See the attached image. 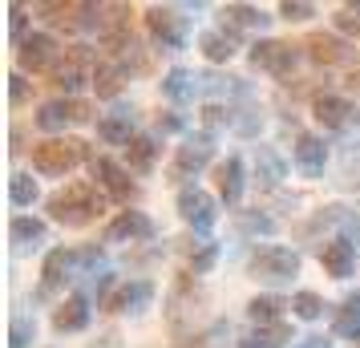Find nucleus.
I'll list each match as a JSON object with an SVG mask.
<instances>
[{"instance_id": "obj_1", "label": "nucleus", "mask_w": 360, "mask_h": 348, "mask_svg": "<svg viewBox=\"0 0 360 348\" xmlns=\"http://www.w3.org/2000/svg\"><path fill=\"white\" fill-rule=\"evenodd\" d=\"M45 211H49L53 223H61L69 231H82V227H89L105 211V191L94 179H77V183L53 191L45 199Z\"/></svg>"}, {"instance_id": "obj_2", "label": "nucleus", "mask_w": 360, "mask_h": 348, "mask_svg": "<svg viewBox=\"0 0 360 348\" xmlns=\"http://www.w3.org/2000/svg\"><path fill=\"white\" fill-rule=\"evenodd\" d=\"M198 4H150L146 8V37L154 49L182 53L191 41V17Z\"/></svg>"}, {"instance_id": "obj_3", "label": "nucleus", "mask_w": 360, "mask_h": 348, "mask_svg": "<svg viewBox=\"0 0 360 348\" xmlns=\"http://www.w3.org/2000/svg\"><path fill=\"white\" fill-rule=\"evenodd\" d=\"M85 162H94V154H89V142H82V138H45L33 146V170L41 179H65L69 170Z\"/></svg>"}, {"instance_id": "obj_4", "label": "nucleus", "mask_w": 360, "mask_h": 348, "mask_svg": "<svg viewBox=\"0 0 360 348\" xmlns=\"http://www.w3.org/2000/svg\"><path fill=\"white\" fill-rule=\"evenodd\" d=\"M247 61H251V69H259L267 77L288 82L295 69H300V61H304V45L276 41V37H259L255 45H247Z\"/></svg>"}, {"instance_id": "obj_5", "label": "nucleus", "mask_w": 360, "mask_h": 348, "mask_svg": "<svg viewBox=\"0 0 360 348\" xmlns=\"http://www.w3.org/2000/svg\"><path fill=\"white\" fill-rule=\"evenodd\" d=\"M247 276L255 283H267V288H283V283H292L300 276V251L267 243L247 259Z\"/></svg>"}, {"instance_id": "obj_6", "label": "nucleus", "mask_w": 360, "mask_h": 348, "mask_svg": "<svg viewBox=\"0 0 360 348\" xmlns=\"http://www.w3.org/2000/svg\"><path fill=\"white\" fill-rule=\"evenodd\" d=\"M37 130L49 134V138H65L69 126H85V122H94V105L82 98H53V101H41V110H37Z\"/></svg>"}, {"instance_id": "obj_7", "label": "nucleus", "mask_w": 360, "mask_h": 348, "mask_svg": "<svg viewBox=\"0 0 360 348\" xmlns=\"http://www.w3.org/2000/svg\"><path fill=\"white\" fill-rule=\"evenodd\" d=\"M94 69H98V57H94V49L89 45H69L65 57H61V65H57V73H53L49 82L65 94V98H77L85 85H94Z\"/></svg>"}, {"instance_id": "obj_8", "label": "nucleus", "mask_w": 360, "mask_h": 348, "mask_svg": "<svg viewBox=\"0 0 360 348\" xmlns=\"http://www.w3.org/2000/svg\"><path fill=\"white\" fill-rule=\"evenodd\" d=\"M61 57H65V49H61V41L53 33H45V29H33V33L25 37L17 45V65L20 73H57V65H61Z\"/></svg>"}, {"instance_id": "obj_9", "label": "nucleus", "mask_w": 360, "mask_h": 348, "mask_svg": "<svg viewBox=\"0 0 360 348\" xmlns=\"http://www.w3.org/2000/svg\"><path fill=\"white\" fill-rule=\"evenodd\" d=\"M174 207H179V219L191 227L195 235H211V227L219 223V199H214L211 191H202V186L186 183L179 191V199H174Z\"/></svg>"}, {"instance_id": "obj_10", "label": "nucleus", "mask_w": 360, "mask_h": 348, "mask_svg": "<svg viewBox=\"0 0 360 348\" xmlns=\"http://www.w3.org/2000/svg\"><path fill=\"white\" fill-rule=\"evenodd\" d=\"M214 162V138L211 134H186L182 146H174V162H170V179H198L207 166Z\"/></svg>"}, {"instance_id": "obj_11", "label": "nucleus", "mask_w": 360, "mask_h": 348, "mask_svg": "<svg viewBox=\"0 0 360 348\" xmlns=\"http://www.w3.org/2000/svg\"><path fill=\"white\" fill-rule=\"evenodd\" d=\"M154 235H158L154 219H150L146 211H130V207H126V211H117V215L105 223V235H101V239H105L110 247H126V243L134 247V243H154Z\"/></svg>"}, {"instance_id": "obj_12", "label": "nucleus", "mask_w": 360, "mask_h": 348, "mask_svg": "<svg viewBox=\"0 0 360 348\" xmlns=\"http://www.w3.org/2000/svg\"><path fill=\"white\" fill-rule=\"evenodd\" d=\"M89 170H94V183L105 191V199L126 202V207L138 199V183L130 179L126 162H117V158H105V154H101V158H94V162H89Z\"/></svg>"}, {"instance_id": "obj_13", "label": "nucleus", "mask_w": 360, "mask_h": 348, "mask_svg": "<svg viewBox=\"0 0 360 348\" xmlns=\"http://www.w3.org/2000/svg\"><path fill=\"white\" fill-rule=\"evenodd\" d=\"M69 280H77V247H53L41 264V292L37 296H57Z\"/></svg>"}, {"instance_id": "obj_14", "label": "nucleus", "mask_w": 360, "mask_h": 348, "mask_svg": "<svg viewBox=\"0 0 360 348\" xmlns=\"http://www.w3.org/2000/svg\"><path fill=\"white\" fill-rule=\"evenodd\" d=\"M271 13L259 8V4H243V0H235V4H223L219 8V25L227 29V33L243 37V33H263V29H271Z\"/></svg>"}, {"instance_id": "obj_15", "label": "nucleus", "mask_w": 360, "mask_h": 348, "mask_svg": "<svg viewBox=\"0 0 360 348\" xmlns=\"http://www.w3.org/2000/svg\"><path fill=\"white\" fill-rule=\"evenodd\" d=\"M98 138L105 146H130L134 138H138V110L134 105H114L110 114L98 117Z\"/></svg>"}, {"instance_id": "obj_16", "label": "nucleus", "mask_w": 360, "mask_h": 348, "mask_svg": "<svg viewBox=\"0 0 360 348\" xmlns=\"http://www.w3.org/2000/svg\"><path fill=\"white\" fill-rule=\"evenodd\" d=\"M311 117L324 126V130H348L352 126V117H356V105L344 98V94H332V89H324V94H316L311 98Z\"/></svg>"}, {"instance_id": "obj_17", "label": "nucleus", "mask_w": 360, "mask_h": 348, "mask_svg": "<svg viewBox=\"0 0 360 348\" xmlns=\"http://www.w3.org/2000/svg\"><path fill=\"white\" fill-rule=\"evenodd\" d=\"M89 316H94V299L85 296V292H73V296H65L53 308V332H61V336L85 332L89 328Z\"/></svg>"}, {"instance_id": "obj_18", "label": "nucleus", "mask_w": 360, "mask_h": 348, "mask_svg": "<svg viewBox=\"0 0 360 348\" xmlns=\"http://www.w3.org/2000/svg\"><path fill=\"white\" fill-rule=\"evenodd\" d=\"M304 57L308 61H316V65H344L348 57H352V45L344 41V37L336 33H324V29H316V33H308V41H304Z\"/></svg>"}, {"instance_id": "obj_19", "label": "nucleus", "mask_w": 360, "mask_h": 348, "mask_svg": "<svg viewBox=\"0 0 360 348\" xmlns=\"http://www.w3.org/2000/svg\"><path fill=\"white\" fill-rule=\"evenodd\" d=\"M150 304H154V283H150V280H126V283H117V292L110 296L105 312L138 316V312H146Z\"/></svg>"}, {"instance_id": "obj_20", "label": "nucleus", "mask_w": 360, "mask_h": 348, "mask_svg": "<svg viewBox=\"0 0 360 348\" xmlns=\"http://www.w3.org/2000/svg\"><path fill=\"white\" fill-rule=\"evenodd\" d=\"M214 186H219V202H227V207H239V202H243L247 166H243L239 154H227L223 162L214 166Z\"/></svg>"}, {"instance_id": "obj_21", "label": "nucleus", "mask_w": 360, "mask_h": 348, "mask_svg": "<svg viewBox=\"0 0 360 348\" xmlns=\"http://www.w3.org/2000/svg\"><path fill=\"white\" fill-rule=\"evenodd\" d=\"M8 239H13V251L17 255H33L49 243V223L37 215H13L8 223Z\"/></svg>"}, {"instance_id": "obj_22", "label": "nucleus", "mask_w": 360, "mask_h": 348, "mask_svg": "<svg viewBox=\"0 0 360 348\" xmlns=\"http://www.w3.org/2000/svg\"><path fill=\"white\" fill-rule=\"evenodd\" d=\"M295 170L304 174V179H324V166H328V146L320 134H300L295 138Z\"/></svg>"}, {"instance_id": "obj_23", "label": "nucleus", "mask_w": 360, "mask_h": 348, "mask_svg": "<svg viewBox=\"0 0 360 348\" xmlns=\"http://www.w3.org/2000/svg\"><path fill=\"white\" fill-rule=\"evenodd\" d=\"M158 85H162V98L170 101V105H191V101L202 94V77H198L195 69H182V65L166 69Z\"/></svg>"}, {"instance_id": "obj_24", "label": "nucleus", "mask_w": 360, "mask_h": 348, "mask_svg": "<svg viewBox=\"0 0 360 348\" xmlns=\"http://www.w3.org/2000/svg\"><path fill=\"white\" fill-rule=\"evenodd\" d=\"M320 267H324V276H332V280L356 276V247L344 243L340 235H332L324 247H320Z\"/></svg>"}, {"instance_id": "obj_25", "label": "nucleus", "mask_w": 360, "mask_h": 348, "mask_svg": "<svg viewBox=\"0 0 360 348\" xmlns=\"http://www.w3.org/2000/svg\"><path fill=\"white\" fill-rule=\"evenodd\" d=\"M158 154H162V146H158V134H138L130 146L122 150V158H126V170L130 174H154V166H158Z\"/></svg>"}, {"instance_id": "obj_26", "label": "nucleus", "mask_w": 360, "mask_h": 348, "mask_svg": "<svg viewBox=\"0 0 360 348\" xmlns=\"http://www.w3.org/2000/svg\"><path fill=\"white\" fill-rule=\"evenodd\" d=\"M288 179V158L276 146H255V183L259 191H276Z\"/></svg>"}, {"instance_id": "obj_27", "label": "nucleus", "mask_w": 360, "mask_h": 348, "mask_svg": "<svg viewBox=\"0 0 360 348\" xmlns=\"http://www.w3.org/2000/svg\"><path fill=\"white\" fill-rule=\"evenodd\" d=\"M239 41H243V37L227 33V29L219 25V29H207V33L198 37V53H202L211 65H227L231 57L239 53Z\"/></svg>"}, {"instance_id": "obj_28", "label": "nucleus", "mask_w": 360, "mask_h": 348, "mask_svg": "<svg viewBox=\"0 0 360 348\" xmlns=\"http://www.w3.org/2000/svg\"><path fill=\"white\" fill-rule=\"evenodd\" d=\"M126 82H130V73L117 65V61L98 57V69H94V94H98L101 101H117L122 89H126Z\"/></svg>"}, {"instance_id": "obj_29", "label": "nucleus", "mask_w": 360, "mask_h": 348, "mask_svg": "<svg viewBox=\"0 0 360 348\" xmlns=\"http://www.w3.org/2000/svg\"><path fill=\"white\" fill-rule=\"evenodd\" d=\"M283 308H292V299L276 296V292H263V296L247 299V320L263 328V324H283Z\"/></svg>"}, {"instance_id": "obj_30", "label": "nucleus", "mask_w": 360, "mask_h": 348, "mask_svg": "<svg viewBox=\"0 0 360 348\" xmlns=\"http://www.w3.org/2000/svg\"><path fill=\"white\" fill-rule=\"evenodd\" d=\"M288 340H295L292 324H263V328H251L247 336H239L235 348H283Z\"/></svg>"}, {"instance_id": "obj_31", "label": "nucleus", "mask_w": 360, "mask_h": 348, "mask_svg": "<svg viewBox=\"0 0 360 348\" xmlns=\"http://www.w3.org/2000/svg\"><path fill=\"white\" fill-rule=\"evenodd\" d=\"M332 336H336V340H360V288L344 296L340 312L332 320Z\"/></svg>"}, {"instance_id": "obj_32", "label": "nucleus", "mask_w": 360, "mask_h": 348, "mask_svg": "<svg viewBox=\"0 0 360 348\" xmlns=\"http://www.w3.org/2000/svg\"><path fill=\"white\" fill-rule=\"evenodd\" d=\"M235 231L247 235V239H267V235L279 231L276 215H267V211H259V207H251V211H235Z\"/></svg>"}, {"instance_id": "obj_33", "label": "nucleus", "mask_w": 360, "mask_h": 348, "mask_svg": "<svg viewBox=\"0 0 360 348\" xmlns=\"http://www.w3.org/2000/svg\"><path fill=\"white\" fill-rule=\"evenodd\" d=\"M198 126L202 134H223V130H235V105H223V101H207L202 114H198Z\"/></svg>"}, {"instance_id": "obj_34", "label": "nucleus", "mask_w": 360, "mask_h": 348, "mask_svg": "<svg viewBox=\"0 0 360 348\" xmlns=\"http://www.w3.org/2000/svg\"><path fill=\"white\" fill-rule=\"evenodd\" d=\"M41 199V183H37L29 170H17L13 179H8V202L13 207H33Z\"/></svg>"}, {"instance_id": "obj_35", "label": "nucleus", "mask_w": 360, "mask_h": 348, "mask_svg": "<svg viewBox=\"0 0 360 348\" xmlns=\"http://www.w3.org/2000/svg\"><path fill=\"white\" fill-rule=\"evenodd\" d=\"M186 255H191V276H207L219 264V243L214 239H198V243L186 247Z\"/></svg>"}, {"instance_id": "obj_36", "label": "nucleus", "mask_w": 360, "mask_h": 348, "mask_svg": "<svg viewBox=\"0 0 360 348\" xmlns=\"http://www.w3.org/2000/svg\"><path fill=\"white\" fill-rule=\"evenodd\" d=\"M324 308H328V304H324L320 292H308V288H304V292H295V296H292V316H295V320H304V324L320 320Z\"/></svg>"}, {"instance_id": "obj_37", "label": "nucleus", "mask_w": 360, "mask_h": 348, "mask_svg": "<svg viewBox=\"0 0 360 348\" xmlns=\"http://www.w3.org/2000/svg\"><path fill=\"white\" fill-rule=\"evenodd\" d=\"M259 130H263V105H255V101L239 105L235 110V134L239 138H259Z\"/></svg>"}, {"instance_id": "obj_38", "label": "nucleus", "mask_w": 360, "mask_h": 348, "mask_svg": "<svg viewBox=\"0 0 360 348\" xmlns=\"http://www.w3.org/2000/svg\"><path fill=\"white\" fill-rule=\"evenodd\" d=\"M340 183L360 191V142H344L340 146Z\"/></svg>"}, {"instance_id": "obj_39", "label": "nucleus", "mask_w": 360, "mask_h": 348, "mask_svg": "<svg viewBox=\"0 0 360 348\" xmlns=\"http://www.w3.org/2000/svg\"><path fill=\"white\" fill-rule=\"evenodd\" d=\"M332 33L344 37L348 45L360 37V8L356 4H344V8H336V17H332Z\"/></svg>"}, {"instance_id": "obj_40", "label": "nucleus", "mask_w": 360, "mask_h": 348, "mask_svg": "<svg viewBox=\"0 0 360 348\" xmlns=\"http://www.w3.org/2000/svg\"><path fill=\"white\" fill-rule=\"evenodd\" d=\"M37 340V320L29 312H17L8 324V348H29Z\"/></svg>"}, {"instance_id": "obj_41", "label": "nucleus", "mask_w": 360, "mask_h": 348, "mask_svg": "<svg viewBox=\"0 0 360 348\" xmlns=\"http://www.w3.org/2000/svg\"><path fill=\"white\" fill-rule=\"evenodd\" d=\"M29 98H33V82H29V77L17 69V73L8 77V105H13V110H20V105H29Z\"/></svg>"}, {"instance_id": "obj_42", "label": "nucleus", "mask_w": 360, "mask_h": 348, "mask_svg": "<svg viewBox=\"0 0 360 348\" xmlns=\"http://www.w3.org/2000/svg\"><path fill=\"white\" fill-rule=\"evenodd\" d=\"M316 13H320V8H316V4H308V0H283V4H279V17L292 20V25H300V20H311Z\"/></svg>"}, {"instance_id": "obj_43", "label": "nucleus", "mask_w": 360, "mask_h": 348, "mask_svg": "<svg viewBox=\"0 0 360 348\" xmlns=\"http://www.w3.org/2000/svg\"><path fill=\"white\" fill-rule=\"evenodd\" d=\"M8 37H13V49L29 37V13L20 4H8Z\"/></svg>"}, {"instance_id": "obj_44", "label": "nucleus", "mask_w": 360, "mask_h": 348, "mask_svg": "<svg viewBox=\"0 0 360 348\" xmlns=\"http://www.w3.org/2000/svg\"><path fill=\"white\" fill-rule=\"evenodd\" d=\"M340 239H344V243H352V247H360V219L352 215V211H348L344 223H340Z\"/></svg>"}, {"instance_id": "obj_45", "label": "nucleus", "mask_w": 360, "mask_h": 348, "mask_svg": "<svg viewBox=\"0 0 360 348\" xmlns=\"http://www.w3.org/2000/svg\"><path fill=\"white\" fill-rule=\"evenodd\" d=\"M158 130H162V134H179L182 130V117L179 114H174V110H170V114H158Z\"/></svg>"}, {"instance_id": "obj_46", "label": "nucleus", "mask_w": 360, "mask_h": 348, "mask_svg": "<svg viewBox=\"0 0 360 348\" xmlns=\"http://www.w3.org/2000/svg\"><path fill=\"white\" fill-rule=\"evenodd\" d=\"M202 340H207V332H198V336H182L174 348H211V344H202Z\"/></svg>"}, {"instance_id": "obj_47", "label": "nucleus", "mask_w": 360, "mask_h": 348, "mask_svg": "<svg viewBox=\"0 0 360 348\" xmlns=\"http://www.w3.org/2000/svg\"><path fill=\"white\" fill-rule=\"evenodd\" d=\"M295 348H332V340H328V336H304Z\"/></svg>"}, {"instance_id": "obj_48", "label": "nucleus", "mask_w": 360, "mask_h": 348, "mask_svg": "<svg viewBox=\"0 0 360 348\" xmlns=\"http://www.w3.org/2000/svg\"><path fill=\"white\" fill-rule=\"evenodd\" d=\"M356 8H360V4H356Z\"/></svg>"}]
</instances>
